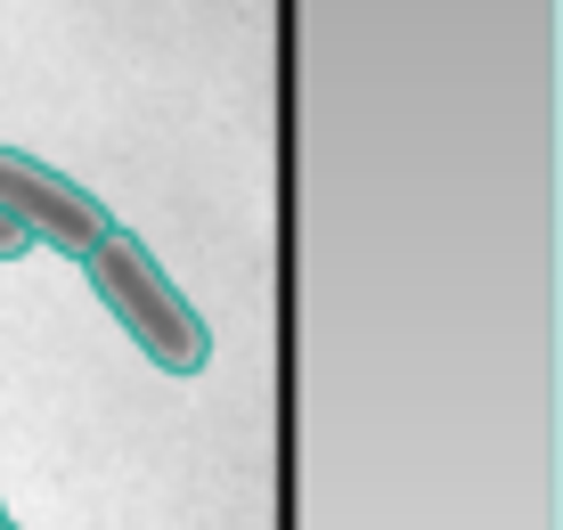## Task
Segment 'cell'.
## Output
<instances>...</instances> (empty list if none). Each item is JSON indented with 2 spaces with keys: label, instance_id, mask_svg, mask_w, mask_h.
I'll return each instance as SVG.
<instances>
[{
  "label": "cell",
  "instance_id": "3",
  "mask_svg": "<svg viewBox=\"0 0 563 530\" xmlns=\"http://www.w3.org/2000/svg\"><path fill=\"white\" fill-rule=\"evenodd\" d=\"M25 253H33V238L9 221V212H0V262H25Z\"/></svg>",
  "mask_w": 563,
  "mask_h": 530
},
{
  "label": "cell",
  "instance_id": "4",
  "mask_svg": "<svg viewBox=\"0 0 563 530\" xmlns=\"http://www.w3.org/2000/svg\"><path fill=\"white\" fill-rule=\"evenodd\" d=\"M0 530H16V522H9V515H0Z\"/></svg>",
  "mask_w": 563,
  "mask_h": 530
},
{
  "label": "cell",
  "instance_id": "1",
  "mask_svg": "<svg viewBox=\"0 0 563 530\" xmlns=\"http://www.w3.org/2000/svg\"><path fill=\"white\" fill-rule=\"evenodd\" d=\"M82 278H90L99 310L131 335V351H140L147 367H164V376H205L212 367V319H197V302L172 286V269L155 262L123 221L82 253Z\"/></svg>",
  "mask_w": 563,
  "mask_h": 530
},
{
  "label": "cell",
  "instance_id": "5",
  "mask_svg": "<svg viewBox=\"0 0 563 530\" xmlns=\"http://www.w3.org/2000/svg\"><path fill=\"white\" fill-rule=\"evenodd\" d=\"M0 515H9V506H0Z\"/></svg>",
  "mask_w": 563,
  "mask_h": 530
},
{
  "label": "cell",
  "instance_id": "2",
  "mask_svg": "<svg viewBox=\"0 0 563 530\" xmlns=\"http://www.w3.org/2000/svg\"><path fill=\"white\" fill-rule=\"evenodd\" d=\"M0 212L33 238V253H66V262H82L114 229L99 188H82L74 172H57L49 155H33V147H0Z\"/></svg>",
  "mask_w": 563,
  "mask_h": 530
}]
</instances>
